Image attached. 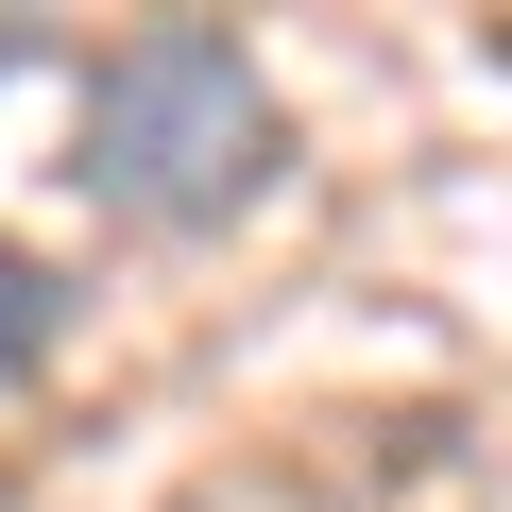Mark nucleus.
<instances>
[{
    "label": "nucleus",
    "mask_w": 512,
    "mask_h": 512,
    "mask_svg": "<svg viewBox=\"0 0 512 512\" xmlns=\"http://www.w3.org/2000/svg\"><path fill=\"white\" fill-rule=\"evenodd\" d=\"M69 308H86V291L52 274V256H35V239H0V393H35V376H52Z\"/></svg>",
    "instance_id": "nucleus-2"
},
{
    "label": "nucleus",
    "mask_w": 512,
    "mask_h": 512,
    "mask_svg": "<svg viewBox=\"0 0 512 512\" xmlns=\"http://www.w3.org/2000/svg\"><path fill=\"white\" fill-rule=\"evenodd\" d=\"M35 18H52V0H0V69H18V52H35Z\"/></svg>",
    "instance_id": "nucleus-3"
},
{
    "label": "nucleus",
    "mask_w": 512,
    "mask_h": 512,
    "mask_svg": "<svg viewBox=\"0 0 512 512\" xmlns=\"http://www.w3.org/2000/svg\"><path fill=\"white\" fill-rule=\"evenodd\" d=\"M69 188L137 239H222L291 188V103L274 69H256L239 18H205V0H171V18H137L103 69H86V137H69Z\"/></svg>",
    "instance_id": "nucleus-1"
}]
</instances>
